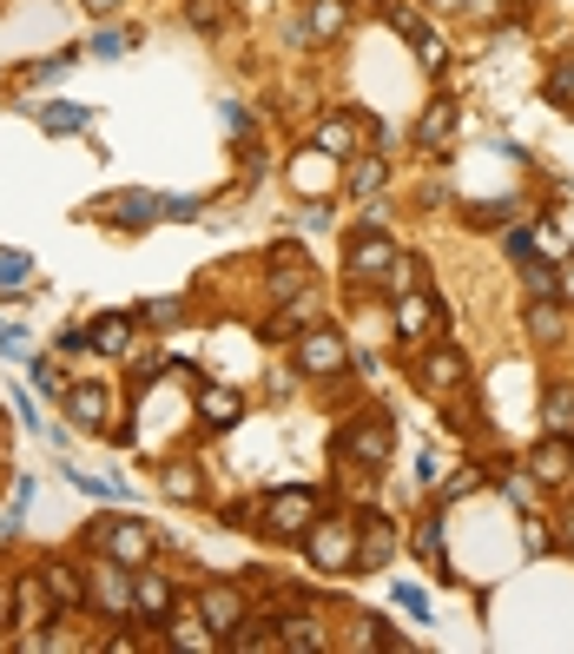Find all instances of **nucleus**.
<instances>
[{"label":"nucleus","instance_id":"1","mask_svg":"<svg viewBox=\"0 0 574 654\" xmlns=\"http://www.w3.org/2000/svg\"><path fill=\"white\" fill-rule=\"evenodd\" d=\"M396 259H403L396 238L377 231V225H370V231H350V244H344V272H350V285H363V291H370V285H390Z\"/></svg>","mask_w":574,"mask_h":654},{"label":"nucleus","instance_id":"2","mask_svg":"<svg viewBox=\"0 0 574 654\" xmlns=\"http://www.w3.org/2000/svg\"><path fill=\"white\" fill-rule=\"evenodd\" d=\"M304 549H310L317 568H350L357 562V523L350 516H317L304 529Z\"/></svg>","mask_w":574,"mask_h":654},{"label":"nucleus","instance_id":"3","mask_svg":"<svg viewBox=\"0 0 574 654\" xmlns=\"http://www.w3.org/2000/svg\"><path fill=\"white\" fill-rule=\"evenodd\" d=\"M344 364H350V344L331 331V324H310L304 344H297V370H304V377H337Z\"/></svg>","mask_w":574,"mask_h":654},{"label":"nucleus","instance_id":"4","mask_svg":"<svg viewBox=\"0 0 574 654\" xmlns=\"http://www.w3.org/2000/svg\"><path fill=\"white\" fill-rule=\"evenodd\" d=\"M317 523V496L310 489H271V503H265V529L271 536H304Z\"/></svg>","mask_w":574,"mask_h":654},{"label":"nucleus","instance_id":"5","mask_svg":"<svg viewBox=\"0 0 574 654\" xmlns=\"http://www.w3.org/2000/svg\"><path fill=\"white\" fill-rule=\"evenodd\" d=\"M60 411L73 417V430H87V437H100V430H106V417H113V397H106L100 383H66V397H60Z\"/></svg>","mask_w":574,"mask_h":654},{"label":"nucleus","instance_id":"6","mask_svg":"<svg viewBox=\"0 0 574 654\" xmlns=\"http://www.w3.org/2000/svg\"><path fill=\"white\" fill-rule=\"evenodd\" d=\"M106 555L126 562V568H145V562H152V529L132 523V516H113V523H106Z\"/></svg>","mask_w":574,"mask_h":654},{"label":"nucleus","instance_id":"7","mask_svg":"<svg viewBox=\"0 0 574 654\" xmlns=\"http://www.w3.org/2000/svg\"><path fill=\"white\" fill-rule=\"evenodd\" d=\"M436 324H443V304H436V298L423 291V278H417V285L403 291V304H396V331H403V338H430Z\"/></svg>","mask_w":574,"mask_h":654},{"label":"nucleus","instance_id":"8","mask_svg":"<svg viewBox=\"0 0 574 654\" xmlns=\"http://www.w3.org/2000/svg\"><path fill=\"white\" fill-rule=\"evenodd\" d=\"M93 602H100L106 615H132V568H126V562L106 555V562L93 568Z\"/></svg>","mask_w":574,"mask_h":654},{"label":"nucleus","instance_id":"9","mask_svg":"<svg viewBox=\"0 0 574 654\" xmlns=\"http://www.w3.org/2000/svg\"><path fill=\"white\" fill-rule=\"evenodd\" d=\"M462 377H469V364H462V351H449V344H436V351L417 364V383H423L430 397H449V390H462Z\"/></svg>","mask_w":574,"mask_h":654},{"label":"nucleus","instance_id":"10","mask_svg":"<svg viewBox=\"0 0 574 654\" xmlns=\"http://www.w3.org/2000/svg\"><path fill=\"white\" fill-rule=\"evenodd\" d=\"M337 456H363L370 469H377V463H390V424H383V417H370V424H350V430L337 437Z\"/></svg>","mask_w":574,"mask_h":654},{"label":"nucleus","instance_id":"11","mask_svg":"<svg viewBox=\"0 0 574 654\" xmlns=\"http://www.w3.org/2000/svg\"><path fill=\"white\" fill-rule=\"evenodd\" d=\"M528 469H535V482H567V469H574V443L548 430V437L535 443V456H528Z\"/></svg>","mask_w":574,"mask_h":654},{"label":"nucleus","instance_id":"12","mask_svg":"<svg viewBox=\"0 0 574 654\" xmlns=\"http://www.w3.org/2000/svg\"><path fill=\"white\" fill-rule=\"evenodd\" d=\"M40 615H53L47 576H14V628H40Z\"/></svg>","mask_w":574,"mask_h":654},{"label":"nucleus","instance_id":"13","mask_svg":"<svg viewBox=\"0 0 574 654\" xmlns=\"http://www.w3.org/2000/svg\"><path fill=\"white\" fill-rule=\"evenodd\" d=\"M357 133H363V113H331L317 126V152L331 159H357Z\"/></svg>","mask_w":574,"mask_h":654},{"label":"nucleus","instance_id":"14","mask_svg":"<svg viewBox=\"0 0 574 654\" xmlns=\"http://www.w3.org/2000/svg\"><path fill=\"white\" fill-rule=\"evenodd\" d=\"M390 555H396V529H390L383 516L357 523V568H383Z\"/></svg>","mask_w":574,"mask_h":654},{"label":"nucleus","instance_id":"15","mask_svg":"<svg viewBox=\"0 0 574 654\" xmlns=\"http://www.w3.org/2000/svg\"><path fill=\"white\" fill-rule=\"evenodd\" d=\"M47 595H53V608H87L93 602V582H79L73 562H53L47 568Z\"/></svg>","mask_w":574,"mask_h":654},{"label":"nucleus","instance_id":"16","mask_svg":"<svg viewBox=\"0 0 574 654\" xmlns=\"http://www.w3.org/2000/svg\"><path fill=\"white\" fill-rule=\"evenodd\" d=\"M132 608L145 621H166L173 615V582L166 576H139V568H132Z\"/></svg>","mask_w":574,"mask_h":654},{"label":"nucleus","instance_id":"17","mask_svg":"<svg viewBox=\"0 0 574 654\" xmlns=\"http://www.w3.org/2000/svg\"><path fill=\"white\" fill-rule=\"evenodd\" d=\"M199 411H205V424H212V430H231V424L244 417V397H238V390H225V383H199Z\"/></svg>","mask_w":574,"mask_h":654},{"label":"nucleus","instance_id":"18","mask_svg":"<svg viewBox=\"0 0 574 654\" xmlns=\"http://www.w3.org/2000/svg\"><path fill=\"white\" fill-rule=\"evenodd\" d=\"M449 133H456V100H430L423 120H417V146H423V152H443Z\"/></svg>","mask_w":574,"mask_h":654},{"label":"nucleus","instance_id":"19","mask_svg":"<svg viewBox=\"0 0 574 654\" xmlns=\"http://www.w3.org/2000/svg\"><path fill=\"white\" fill-rule=\"evenodd\" d=\"M310 324H317V285L297 291V298H284V317L265 324V338H291V331H310Z\"/></svg>","mask_w":574,"mask_h":654},{"label":"nucleus","instance_id":"20","mask_svg":"<svg viewBox=\"0 0 574 654\" xmlns=\"http://www.w3.org/2000/svg\"><path fill=\"white\" fill-rule=\"evenodd\" d=\"M522 317H528V338H535V344H561V338H567V317H561L554 298H535Z\"/></svg>","mask_w":574,"mask_h":654},{"label":"nucleus","instance_id":"21","mask_svg":"<svg viewBox=\"0 0 574 654\" xmlns=\"http://www.w3.org/2000/svg\"><path fill=\"white\" fill-rule=\"evenodd\" d=\"M541 424L554 437H574V383H548L541 390Z\"/></svg>","mask_w":574,"mask_h":654},{"label":"nucleus","instance_id":"22","mask_svg":"<svg viewBox=\"0 0 574 654\" xmlns=\"http://www.w3.org/2000/svg\"><path fill=\"white\" fill-rule=\"evenodd\" d=\"M158 205H166V199H152V192H119V199H113V225L139 231V225H152V218H158Z\"/></svg>","mask_w":574,"mask_h":654},{"label":"nucleus","instance_id":"23","mask_svg":"<svg viewBox=\"0 0 574 654\" xmlns=\"http://www.w3.org/2000/svg\"><path fill=\"white\" fill-rule=\"evenodd\" d=\"M87 344H93L100 357H126V344H132V317H100L93 331H87Z\"/></svg>","mask_w":574,"mask_h":654},{"label":"nucleus","instance_id":"24","mask_svg":"<svg viewBox=\"0 0 574 654\" xmlns=\"http://www.w3.org/2000/svg\"><path fill=\"white\" fill-rule=\"evenodd\" d=\"M199 615H205L212 628H238V621H244V595L218 582V589H205V608H199Z\"/></svg>","mask_w":574,"mask_h":654},{"label":"nucleus","instance_id":"25","mask_svg":"<svg viewBox=\"0 0 574 654\" xmlns=\"http://www.w3.org/2000/svg\"><path fill=\"white\" fill-rule=\"evenodd\" d=\"M173 647H186V654H205V647H218V634H212V621L205 615H173V634H166Z\"/></svg>","mask_w":574,"mask_h":654},{"label":"nucleus","instance_id":"26","mask_svg":"<svg viewBox=\"0 0 574 654\" xmlns=\"http://www.w3.org/2000/svg\"><path fill=\"white\" fill-rule=\"evenodd\" d=\"M225 647H231V654H271V647H284V641H278V628H265V621H238V628L225 634Z\"/></svg>","mask_w":574,"mask_h":654},{"label":"nucleus","instance_id":"27","mask_svg":"<svg viewBox=\"0 0 574 654\" xmlns=\"http://www.w3.org/2000/svg\"><path fill=\"white\" fill-rule=\"evenodd\" d=\"M350 21V0H310V40H337Z\"/></svg>","mask_w":574,"mask_h":654},{"label":"nucleus","instance_id":"28","mask_svg":"<svg viewBox=\"0 0 574 654\" xmlns=\"http://www.w3.org/2000/svg\"><path fill=\"white\" fill-rule=\"evenodd\" d=\"M166 496H173V503H199V496H205L199 463H166Z\"/></svg>","mask_w":574,"mask_h":654},{"label":"nucleus","instance_id":"29","mask_svg":"<svg viewBox=\"0 0 574 654\" xmlns=\"http://www.w3.org/2000/svg\"><path fill=\"white\" fill-rule=\"evenodd\" d=\"M383 179H390V166H383L377 152H370V159H350V173H344V186H350L357 199H370V192H377Z\"/></svg>","mask_w":574,"mask_h":654},{"label":"nucleus","instance_id":"30","mask_svg":"<svg viewBox=\"0 0 574 654\" xmlns=\"http://www.w3.org/2000/svg\"><path fill=\"white\" fill-rule=\"evenodd\" d=\"M297 291H310V259H297V265H271V298H297Z\"/></svg>","mask_w":574,"mask_h":654},{"label":"nucleus","instance_id":"31","mask_svg":"<svg viewBox=\"0 0 574 654\" xmlns=\"http://www.w3.org/2000/svg\"><path fill=\"white\" fill-rule=\"evenodd\" d=\"M383 21H390L403 40H430V21H423L417 8H403V0H390V8H383Z\"/></svg>","mask_w":574,"mask_h":654},{"label":"nucleus","instance_id":"32","mask_svg":"<svg viewBox=\"0 0 574 654\" xmlns=\"http://www.w3.org/2000/svg\"><path fill=\"white\" fill-rule=\"evenodd\" d=\"M278 641H284V647H323V634H317L310 615H284V621H278Z\"/></svg>","mask_w":574,"mask_h":654},{"label":"nucleus","instance_id":"33","mask_svg":"<svg viewBox=\"0 0 574 654\" xmlns=\"http://www.w3.org/2000/svg\"><path fill=\"white\" fill-rule=\"evenodd\" d=\"M40 126L47 133H79L87 126V106H40Z\"/></svg>","mask_w":574,"mask_h":654},{"label":"nucleus","instance_id":"34","mask_svg":"<svg viewBox=\"0 0 574 654\" xmlns=\"http://www.w3.org/2000/svg\"><path fill=\"white\" fill-rule=\"evenodd\" d=\"M522 278H528V298H554V291H561V278H554V265H548V259L522 265Z\"/></svg>","mask_w":574,"mask_h":654},{"label":"nucleus","instance_id":"35","mask_svg":"<svg viewBox=\"0 0 574 654\" xmlns=\"http://www.w3.org/2000/svg\"><path fill=\"white\" fill-rule=\"evenodd\" d=\"M27 377H34V390H40V397H66V377H60V364L34 357V364H27Z\"/></svg>","mask_w":574,"mask_h":654},{"label":"nucleus","instance_id":"36","mask_svg":"<svg viewBox=\"0 0 574 654\" xmlns=\"http://www.w3.org/2000/svg\"><path fill=\"white\" fill-rule=\"evenodd\" d=\"M186 21H192V27H212V34H218V27H225L231 14H225V0H186Z\"/></svg>","mask_w":574,"mask_h":654},{"label":"nucleus","instance_id":"37","mask_svg":"<svg viewBox=\"0 0 574 654\" xmlns=\"http://www.w3.org/2000/svg\"><path fill=\"white\" fill-rule=\"evenodd\" d=\"M93 53L100 60H119V53H132V34L126 27H106V34H93Z\"/></svg>","mask_w":574,"mask_h":654},{"label":"nucleus","instance_id":"38","mask_svg":"<svg viewBox=\"0 0 574 654\" xmlns=\"http://www.w3.org/2000/svg\"><path fill=\"white\" fill-rule=\"evenodd\" d=\"M509 259H515V265H535V259H541V238H535V231H509Z\"/></svg>","mask_w":574,"mask_h":654},{"label":"nucleus","instance_id":"39","mask_svg":"<svg viewBox=\"0 0 574 654\" xmlns=\"http://www.w3.org/2000/svg\"><path fill=\"white\" fill-rule=\"evenodd\" d=\"M27 252H0V285H27Z\"/></svg>","mask_w":574,"mask_h":654},{"label":"nucleus","instance_id":"40","mask_svg":"<svg viewBox=\"0 0 574 654\" xmlns=\"http://www.w3.org/2000/svg\"><path fill=\"white\" fill-rule=\"evenodd\" d=\"M502 496L528 510V503H535V476H502Z\"/></svg>","mask_w":574,"mask_h":654},{"label":"nucleus","instance_id":"41","mask_svg":"<svg viewBox=\"0 0 574 654\" xmlns=\"http://www.w3.org/2000/svg\"><path fill=\"white\" fill-rule=\"evenodd\" d=\"M145 324H179V298H158V304H139Z\"/></svg>","mask_w":574,"mask_h":654},{"label":"nucleus","instance_id":"42","mask_svg":"<svg viewBox=\"0 0 574 654\" xmlns=\"http://www.w3.org/2000/svg\"><path fill=\"white\" fill-rule=\"evenodd\" d=\"M417 555H430V562H443V536H436V523H423V529H417Z\"/></svg>","mask_w":574,"mask_h":654},{"label":"nucleus","instance_id":"43","mask_svg":"<svg viewBox=\"0 0 574 654\" xmlns=\"http://www.w3.org/2000/svg\"><path fill=\"white\" fill-rule=\"evenodd\" d=\"M396 602H403V608H409V615H417V621H430V602H423V595H417V589H409V582H396Z\"/></svg>","mask_w":574,"mask_h":654},{"label":"nucleus","instance_id":"44","mask_svg":"<svg viewBox=\"0 0 574 654\" xmlns=\"http://www.w3.org/2000/svg\"><path fill=\"white\" fill-rule=\"evenodd\" d=\"M567 93H574V66H554V79H548V100H561V106H567Z\"/></svg>","mask_w":574,"mask_h":654},{"label":"nucleus","instance_id":"45","mask_svg":"<svg viewBox=\"0 0 574 654\" xmlns=\"http://www.w3.org/2000/svg\"><path fill=\"white\" fill-rule=\"evenodd\" d=\"M502 218H515V199H496V205L475 212V225H502Z\"/></svg>","mask_w":574,"mask_h":654},{"label":"nucleus","instance_id":"46","mask_svg":"<svg viewBox=\"0 0 574 654\" xmlns=\"http://www.w3.org/2000/svg\"><path fill=\"white\" fill-rule=\"evenodd\" d=\"M522 549H528V555H548V529H541V523H528V529H522Z\"/></svg>","mask_w":574,"mask_h":654},{"label":"nucleus","instance_id":"47","mask_svg":"<svg viewBox=\"0 0 574 654\" xmlns=\"http://www.w3.org/2000/svg\"><path fill=\"white\" fill-rule=\"evenodd\" d=\"M0 351H8V357H27V338H21V331H0Z\"/></svg>","mask_w":574,"mask_h":654},{"label":"nucleus","instance_id":"48","mask_svg":"<svg viewBox=\"0 0 574 654\" xmlns=\"http://www.w3.org/2000/svg\"><path fill=\"white\" fill-rule=\"evenodd\" d=\"M561 542L574 549V503H561Z\"/></svg>","mask_w":574,"mask_h":654},{"label":"nucleus","instance_id":"49","mask_svg":"<svg viewBox=\"0 0 574 654\" xmlns=\"http://www.w3.org/2000/svg\"><path fill=\"white\" fill-rule=\"evenodd\" d=\"M561 298H567V304H574V259H567V265H561Z\"/></svg>","mask_w":574,"mask_h":654},{"label":"nucleus","instance_id":"50","mask_svg":"<svg viewBox=\"0 0 574 654\" xmlns=\"http://www.w3.org/2000/svg\"><path fill=\"white\" fill-rule=\"evenodd\" d=\"M79 8H87V14H113V8H119V0H79Z\"/></svg>","mask_w":574,"mask_h":654},{"label":"nucleus","instance_id":"51","mask_svg":"<svg viewBox=\"0 0 574 654\" xmlns=\"http://www.w3.org/2000/svg\"><path fill=\"white\" fill-rule=\"evenodd\" d=\"M423 8H430V14H456V8H462V0H423Z\"/></svg>","mask_w":574,"mask_h":654},{"label":"nucleus","instance_id":"52","mask_svg":"<svg viewBox=\"0 0 574 654\" xmlns=\"http://www.w3.org/2000/svg\"><path fill=\"white\" fill-rule=\"evenodd\" d=\"M14 621V608H8V582H0V628H8Z\"/></svg>","mask_w":574,"mask_h":654}]
</instances>
